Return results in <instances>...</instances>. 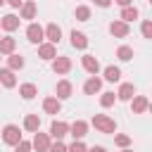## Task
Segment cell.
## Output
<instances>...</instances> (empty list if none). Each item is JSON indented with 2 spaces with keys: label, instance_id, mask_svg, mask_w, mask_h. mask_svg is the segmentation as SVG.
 <instances>
[{
  "label": "cell",
  "instance_id": "6da1fadb",
  "mask_svg": "<svg viewBox=\"0 0 152 152\" xmlns=\"http://www.w3.org/2000/svg\"><path fill=\"white\" fill-rule=\"evenodd\" d=\"M93 126L100 131V133H116V121L107 114H95L93 116Z\"/></svg>",
  "mask_w": 152,
  "mask_h": 152
},
{
  "label": "cell",
  "instance_id": "7a4b0ae2",
  "mask_svg": "<svg viewBox=\"0 0 152 152\" xmlns=\"http://www.w3.org/2000/svg\"><path fill=\"white\" fill-rule=\"evenodd\" d=\"M24 138H21V128L19 126H14V124H7L5 128H2V142L5 145H17V142H21Z\"/></svg>",
  "mask_w": 152,
  "mask_h": 152
},
{
  "label": "cell",
  "instance_id": "3957f363",
  "mask_svg": "<svg viewBox=\"0 0 152 152\" xmlns=\"http://www.w3.org/2000/svg\"><path fill=\"white\" fill-rule=\"evenodd\" d=\"M31 150L36 152H48L50 150V135L48 133H33V140H31Z\"/></svg>",
  "mask_w": 152,
  "mask_h": 152
},
{
  "label": "cell",
  "instance_id": "277c9868",
  "mask_svg": "<svg viewBox=\"0 0 152 152\" xmlns=\"http://www.w3.org/2000/svg\"><path fill=\"white\" fill-rule=\"evenodd\" d=\"M71 93H74L71 81H66V78L57 81V86H55V97H57L59 102H62V100H66V97H71Z\"/></svg>",
  "mask_w": 152,
  "mask_h": 152
},
{
  "label": "cell",
  "instance_id": "5b68a950",
  "mask_svg": "<svg viewBox=\"0 0 152 152\" xmlns=\"http://www.w3.org/2000/svg\"><path fill=\"white\" fill-rule=\"evenodd\" d=\"M26 38H28V43H36V45H40L43 43V38H45V33H43V26L40 24H28V28H26Z\"/></svg>",
  "mask_w": 152,
  "mask_h": 152
},
{
  "label": "cell",
  "instance_id": "8992f818",
  "mask_svg": "<svg viewBox=\"0 0 152 152\" xmlns=\"http://www.w3.org/2000/svg\"><path fill=\"white\" fill-rule=\"evenodd\" d=\"M69 135H74V140H83L88 135V124L83 119H76L71 126H69Z\"/></svg>",
  "mask_w": 152,
  "mask_h": 152
},
{
  "label": "cell",
  "instance_id": "52a82bcc",
  "mask_svg": "<svg viewBox=\"0 0 152 152\" xmlns=\"http://www.w3.org/2000/svg\"><path fill=\"white\" fill-rule=\"evenodd\" d=\"M109 33H112L114 38H126V36L131 33V26H128V24H124L121 19H114V21L109 24Z\"/></svg>",
  "mask_w": 152,
  "mask_h": 152
},
{
  "label": "cell",
  "instance_id": "ba28073f",
  "mask_svg": "<svg viewBox=\"0 0 152 152\" xmlns=\"http://www.w3.org/2000/svg\"><path fill=\"white\" fill-rule=\"evenodd\" d=\"M43 33H45L48 43H50V45H55V48H57V43L62 40V28H59L57 24H48V26L43 28Z\"/></svg>",
  "mask_w": 152,
  "mask_h": 152
},
{
  "label": "cell",
  "instance_id": "9c48e42d",
  "mask_svg": "<svg viewBox=\"0 0 152 152\" xmlns=\"http://www.w3.org/2000/svg\"><path fill=\"white\" fill-rule=\"evenodd\" d=\"M81 66H83L90 76H97V71H100V62H97L95 55H83V57H81Z\"/></svg>",
  "mask_w": 152,
  "mask_h": 152
},
{
  "label": "cell",
  "instance_id": "30bf717a",
  "mask_svg": "<svg viewBox=\"0 0 152 152\" xmlns=\"http://www.w3.org/2000/svg\"><path fill=\"white\" fill-rule=\"evenodd\" d=\"M50 138H55V140H62L64 135H69V124H64V121H52L50 124V133H48Z\"/></svg>",
  "mask_w": 152,
  "mask_h": 152
},
{
  "label": "cell",
  "instance_id": "8fae6325",
  "mask_svg": "<svg viewBox=\"0 0 152 152\" xmlns=\"http://www.w3.org/2000/svg\"><path fill=\"white\" fill-rule=\"evenodd\" d=\"M52 71L59 74V76L69 74V71H71V59H69V57H55V59H52Z\"/></svg>",
  "mask_w": 152,
  "mask_h": 152
},
{
  "label": "cell",
  "instance_id": "7c38bea8",
  "mask_svg": "<svg viewBox=\"0 0 152 152\" xmlns=\"http://www.w3.org/2000/svg\"><path fill=\"white\" fill-rule=\"evenodd\" d=\"M114 95H116V100H121V102H131V100L135 97V86H133V83H121L119 93H114Z\"/></svg>",
  "mask_w": 152,
  "mask_h": 152
},
{
  "label": "cell",
  "instance_id": "4fadbf2b",
  "mask_svg": "<svg viewBox=\"0 0 152 152\" xmlns=\"http://www.w3.org/2000/svg\"><path fill=\"white\" fill-rule=\"evenodd\" d=\"M131 109H133V114H145V112L150 109V100H147L145 95H135V97L131 100Z\"/></svg>",
  "mask_w": 152,
  "mask_h": 152
},
{
  "label": "cell",
  "instance_id": "5bb4252c",
  "mask_svg": "<svg viewBox=\"0 0 152 152\" xmlns=\"http://www.w3.org/2000/svg\"><path fill=\"white\" fill-rule=\"evenodd\" d=\"M19 17L17 14H5L2 19H0V28H5V31H17L19 28Z\"/></svg>",
  "mask_w": 152,
  "mask_h": 152
},
{
  "label": "cell",
  "instance_id": "9a60e30c",
  "mask_svg": "<svg viewBox=\"0 0 152 152\" xmlns=\"http://www.w3.org/2000/svg\"><path fill=\"white\" fill-rule=\"evenodd\" d=\"M38 57H40V59H50V62H52V59L57 57V48H55V45H50V43H40V45H38Z\"/></svg>",
  "mask_w": 152,
  "mask_h": 152
},
{
  "label": "cell",
  "instance_id": "2e32d148",
  "mask_svg": "<svg viewBox=\"0 0 152 152\" xmlns=\"http://www.w3.org/2000/svg\"><path fill=\"white\" fill-rule=\"evenodd\" d=\"M100 88H102V78H97V76H90L83 83V93L86 95H95V93H100Z\"/></svg>",
  "mask_w": 152,
  "mask_h": 152
},
{
  "label": "cell",
  "instance_id": "e0dca14e",
  "mask_svg": "<svg viewBox=\"0 0 152 152\" xmlns=\"http://www.w3.org/2000/svg\"><path fill=\"white\" fill-rule=\"evenodd\" d=\"M14 50H17V40L12 38V36H5V38H0V55H14Z\"/></svg>",
  "mask_w": 152,
  "mask_h": 152
},
{
  "label": "cell",
  "instance_id": "ac0fdd59",
  "mask_svg": "<svg viewBox=\"0 0 152 152\" xmlns=\"http://www.w3.org/2000/svg\"><path fill=\"white\" fill-rule=\"evenodd\" d=\"M71 45L76 50H86L88 48V36L81 33V31H71Z\"/></svg>",
  "mask_w": 152,
  "mask_h": 152
},
{
  "label": "cell",
  "instance_id": "d6986e66",
  "mask_svg": "<svg viewBox=\"0 0 152 152\" xmlns=\"http://www.w3.org/2000/svg\"><path fill=\"white\" fill-rule=\"evenodd\" d=\"M43 109H45V114H59L62 102H59L57 97H45V100H43Z\"/></svg>",
  "mask_w": 152,
  "mask_h": 152
},
{
  "label": "cell",
  "instance_id": "ffe728a7",
  "mask_svg": "<svg viewBox=\"0 0 152 152\" xmlns=\"http://www.w3.org/2000/svg\"><path fill=\"white\" fill-rule=\"evenodd\" d=\"M24 128H26L28 133H38V131H40V116H38V114H28V116L24 119Z\"/></svg>",
  "mask_w": 152,
  "mask_h": 152
},
{
  "label": "cell",
  "instance_id": "44dd1931",
  "mask_svg": "<svg viewBox=\"0 0 152 152\" xmlns=\"http://www.w3.org/2000/svg\"><path fill=\"white\" fill-rule=\"evenodd\" d=\"M0 83H2L5 88H14V86H17V76H14V71H10V69H0Z\"/></svg>",
  "mask_w": 152,
  "mask_h": 152
},
{
  "label": "cell",
  "instance_id": "7402d4cb",
  "mask_svg": "<svg viewBox=\"0 0 152 152\" xmlns=\"http://www.w3.org/2000/svg\"><path fill=\"white\" fill-rule=\"evenodd\" d=\"M19 95H21L24 100H33V97L38 95V88H36L33 83H21V86H19Z\"/></svg>",
  "mask_w": 152,
  "mask_h": 152
},
{
  "label": "cell",
  "instance_id": "603a6c76",
  "mask_svg": "<svg viewBox=\"0 0 152 152\" xmlns=\"http://www.w3.org/2000/svg\"><path fill=\"white\" fill-rule=\"evenodd\" d=\"M36 12H38L36 2H24V5H21V10H19V17H21V19H33V17H36Z\"/></svg>",
  "mask_w": 152,
  "mask_h": 152
},
{
  "label": "cell",
  "instance_id": "cb8c5ba5",
  "mask_svg": "<svg viewBox=\"0 0 152 152\" xmlns=\"http://www.w3.org/2000/svg\"><path fill=\"white\" fill-rule=\"evenodd\" d=\"M138 19V7L128 5V7H121V21L128 24V21H135Z\"/></svg>",
  "mask_w": 152,
  "mask_h": 152
},
{
  "label": "cell",
  "instance_id": "d4e9b609",
  "mask_svg": "<svg viewBox=\"0 0 152 152\" xmlns=\"http://www.w3.org/2000/svg\"><path fill=\"white\" fill-rule=\"evenodd\" d=\"M7 69H10V71H19V69H24V57H19L17 52L10 55V57H7Z\"/></svg>",
  "mask_w": 152,
  "mask_h": 152
},
{
  "label": "cell",
  "instance_id": "484cf974",
  "mask_svg": "<svg viewBox=\"0 0 152 152\" xmlns=\"http://www.w3.org/2000/svg\"><path fill=\"white\" fill-rule=\"evenodd\" d=\"M119 78H121V69H119V66H104V81L116 83Z\"/></svg>",
  "mask_w": 152,
  "mask_h": 152
},
{
  "label": "cell",
  "instance_id": "4316f807",
  "mask_svg": "<svg viewBox=\"0 0 152 152\" xmlns=\"http://www.w3.org/2000/svg\"><path fill=\"white\" fill-rule=\"evenodd\" d=\"M116 57H119L121 62H131V59H133V48H128V45H119V48H116Z\"/></svg>",
  "mask_w": 152,
  "mask_h": 152
},
{
  "label": "cell",
  "instance_id": "83f0119b",
  "mask_svg": "<svg viewBox=\"0 0 152 152\" xmlns=\"http://www.w3.org/2000/svg\"><path fill=\"white\" fill-rule=\"evenodd\" d=\"M74 17H76L78 21H88V19H90V7H88V5H78L76 12H74Z\"/></svg>",
  "mask_w": 152,
  "mask_h": 152
},
{
  "label": "cell",
  "instance_id": "f1b7e54d",
  "mask_svg": "<svg viewBox=\"0 0 152 152\" xmlns=\"http://www.w3.org/2000/svg\"><path fill=\"white\" fill-rule=\"evenodd\" d=\"M114 102H116V95H114V93H102V95H100V104H102L104 109H109Z\"/></svg>",
  "mask_w": 152,
  "mask_h": 152
},
{
  "label": "cell",
  "instance_id": "f546056e",
  "mask_svg": "<svg viewBox=\"0 0 152 152\" xmlns=\"http://www.w3.org/2000/svg\"><path fill=\"white\" fill-rule=\"evenodd\" d=\"M114 142H116V147L126 150V147H131V135H124V133H119V135H114Z\"/></svg>",
  "mask_w": 152,
  "mask_h": 152
},
{
  "label": "cell",
  "instance_id": "4dcf8cb0",
  "mask_svg": "<svg viewBox=\"0 0 152 152\" xmlns=\"http://www.w3.org/2000/svg\"><path fill=\"white\" fill-rule=\"evenodd\" d=\"M86 150H88V147L83 145V140H74V142L66 147V152H86Z\"/></svg>",
  "mask_w": 152,
  "mask_h": 152
},
{
  "label": "cell",
  "instance_id": "1f68e13d",
  "mask_svg": "<svg viewBox=\"0 0 152 152\" xmlns=\"http://www.w3.org/2000/svg\"><path fill=\"white\" fill-rule=\"evenodd\" d=\"M140 28H142V38H152V21L150 19H145Z\"/></svg>",
  "mask_w": 152,
  "mask_h": 152
},
{
  "label": "cell",
  "instance_id": "d6a6232c",
  "mask_svg": "<svg viewBox=\"0 0 152 152\" xmlns=\"http://www.w3.org/2000/svg\"><path fill=\"white\" fill-rule=\"evenodd\" d=\"M48 152H66V145L62 140H55V142H50V150Z\"/></svg>",
  "mask_w": 152,
  "mask_h": 152
},
{
  "label": "cell",
  "instance_id": "836d02e7",
  "mask_svg": "<svg viewBox=\"0 0 152 152\" xmlns=\"http://www.w3.org/2000/svg\"><path fill=\"white\" fill-rule=\"evenodd\" d=\"M14 152H31V142H28V140L17 142V145H14Z\"/></svg>",
  "mask_w": 152,
  "mask_h": 152
},
{
  "label": "cell",
  "instance_id": "e575fe53",
  "mask_svg": "<svg viewBox=\"0 0 152 152\" xmlns=\"http://www.w3.org/2000/svg\"><path fill=\"white\" fill-rule=\"evenodd\" d=\"M86 152H107V150H104L102 145H93V147H88Z\"/></svg>",
  "mask_w": 152,
  "mask_h": 152
},
{
  "label": "cell",
  "instance_id": "d590c367",
  "mask_svg": "<svg viewBox=\"0 0 152 152\" xmlns=\"http://www.w3.org/2000/svg\"><path fill=\"white\" fill-rule=\"evenodd\" d=\"M21 5H24L21 0H10V7H14V10H21Z\"/></svg>",
  "mask_w": 152,
  "mask_h": 152
},
{
  "label": "cell",
  "instance_id": "8d00e7d4",
  "mask_svg": "<svg viewBox=\"0 0 152 152\" xmlns=\"http://www.w3.org/2000/svg\"><path fill=\"white\" fill-rule=\"evenodd\" d=\"M121 152H133V150H131V147H126V150H121Z\"/></svg>",
  "mask_w": 152,
  "mask_h": 152
},
{
  "label": "cell",
  "instance_id": "74e56055",
  "mask_svg": "<svg viewBox=\"0 0 152 152\" xmlns=\"http://www.w3.org/2000/svg\"><path fill=\"white\" fill-rule=\"evenodd\" d=\"M2 5H5V0H0V7H2Z\"/></svg>",
  "mask_w": 152,
  "mask_h": 152
}]
</instances>
